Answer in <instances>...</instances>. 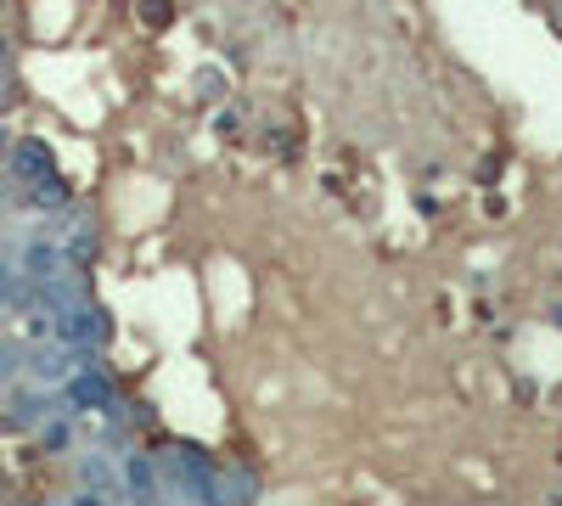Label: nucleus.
Segmentation results:
<instances>
[{"label": "nucleus", "mask_w": 562, "mask_h": 506, "mask_svg": "<svg viewBox=\"0 0 562 506\" xmlns=\"http://www.w3.org/2000/svg\"><path fill=\"white\" fill-rule=\"evenodd\" d=\"M551 326H557V332H562V304H557V310H551Z\"/></svg>", "instance_id": "nucleus-14"}, {"label": "nucleus", "mask_w": 562, "mask_h": 506, "mask_svg": "<svg viewBox=\"0 0 562 506\" xmlns=\"http://www.w3.org/2000/svg\"><path fill=\"white\" fill-rule=\"evenodd\" d=\"M79 484H85L90 495H113V490H118V472H113L102 456H85V461H79Z\"/></svg>", "instance_id": "nucleus-6"}, {"label": "nucleus", "mask_w": 562, "mask_h": 506, "mask_svg": "<svg viewBox=\"0 0 562 506\" xmlns=\"http://www.w3.org/2000/svg\"><path fill=\"white\" fill-rule=\"evenodd\" d=\"M141 17H147L152 28H170V23H175V0H141Z\"/></svg>", "instance_id": "nucleus-9"}, {"label": "nucleus", "mask_w": 562, "mask_h": 506, "mask_svg": "<svg viewBox=\"0 0 562 506\" xmlns=\"http://www.w3.org/2000/svg\"><path fill=\"white\" fill-rule=\"evenodd\" d=\"M557 17H562V7H557Z\"/></svg>", "instance_id": "nucleus-15"}, {"label": "nucleus", "mask_w": 562, "mask_h": 506, "mask_svg": "<svg viewBox=\"0 0 562 506\" xmlns=\"http://www.w3.org/2000/svg\"><path fill=\"white\" fill-rule=\"evenodd\" d=\"M46 445H51V451H62V445H68V428H62V422H57V428H46Z\"/></svg>", "instance_id": "nucleus-13"}, {"label": "nucleus", "mask_w": 562, "mask_h": 506, "mask_svg": "<svg viewBox=\"0 0 562 506\" xmlns=\"http://www.w3.org/2000/svg\"><path fill=\"white\" fill-rule=\"evenodd\" d=\"M17 360H23L17 349H7V344H0V383H12V378H17Z\"/></svg>", "instance_id": "nucleus-12"}, {"label": "nucleus", "mask_w": 562, "mask_h": 506, "mask_svg": "<svg viewBox=\"0 0 562 506\" xmlns=\"http://www.w3.org/2000/svg\"><path fill=\"white\" fill-rule=\"evenodd\" d=\"M17 293H23V282H17V270H12L7 259H0V304H12Z\"/></svg>", "instance_id": "nucleus-11"}, {"label": "nucleus", "mask_w": 562, "mask_h": 506, "mask_svg": "<svg viewBox=\"0 0 562 506\" xmlns=\"http://www.w3.org/2000/svg\"><path fill=\"white\" fill-rule=\"evenodd\" d=\"M158 484L170 495H186V501H220V467L197 445H163L158 451Z\"/></svg>", "instance_id": "nucleus-1"}, {"label": "nucleus", "mask_w": 562, "mask_h": 506, "mask_svg": "<svg viewBox=\"0 0 562 506\" xmlns=\"http://www.w3.org/2000/svg\"><path fill=\"white\" fill-rule=\"evenodd\" d=\"M68 360H74V355H40V360H35V378H46V383H51V378H68Z\"/></svg>", "instance_id": "nucleus-10"}, {"label": "nucleus", "mask_w": 562, "mask_h": 506, "mask_svg": "<svg viewBox=\"0 0 562 506\" xmlns=\"http://www.w3.org/2000/svg\"><path fill=\"white\" fill-rule=\"evenodd\" d=\"M57 337H62L68 349L108 344V310H90V304H85V310H74V304H68V310L57 316Z\"/></svg>", "instance_id": "nucleus-2"}, {"label": "nucleus", "mask_w": 562, "mask_h": 506, "mask_svg": "<svg viewBox=\"0 0 562 506\" xmlns=\"http://www.w3.org/2000/svg\"><path fill=\"white\" fill-rule=\"evenodd\" d=\"M57 248L51 243H28V254H23V270H28V282H51L57 276Z\"/></svg>", "instance_id": "nucleus-7"}, {"label": "nucleus", "mask_w": 562, "mask_h": 506, "mask_svg": "<svg viewBox=\"0 0 562 506\" xmlns=\"http://www.w3.org/2000/svg\"><path fill=\"white\" fill-rule=\"evenodd\" d=\"M12 175L28 181V186H40V181H57V158L46 141H17L12 147Z\"/></svg>", "instance_id": "nucleus-3"}, {"label": "nucleus", "mask_w": 562, "mask_h": 506, "mask_svg": "<svg viewBox=\"0 0 562 506\" xmlns=\"http://www.w3.org/2000/svg\"><path fill=\"white\" fill-rule=\"evenodd\" d=\"M124 484L136 501H152L163 484H158V456H124Z\"/></svg>", "instance_id": "nucleus-5"}, {"label": "nucleus", "mask_w": 562, "mask_h": 506, "mask_svg": "<svg viewBox=\"0 0 562 506\" xmlns=\"http://www.w3.org/2000/svg\"><path fill=\"white\" fill-rule=\"evenodd\" d=\"M191 90H197V101H220L225 96V74H220V67H197Z\"/></svg>", "instance_id": "nucleus-8"}, {"label": "nucleus", "mask_w": 562, "mask_h": 506, "mask_svg": "<svg viewBox=\"0 0 562 506\" xmlns=\"http://www.w3.org/2000/svg\"><path fill=\"white\" fill-rule=\"evenodd\" d=\"M68 405L74 411H113V383L102 371H79V378H68Z\"/></svg>", "instance_id": "nucleus-4"}]
</instances>
